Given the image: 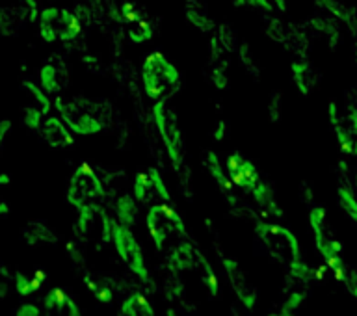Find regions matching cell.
<instances>
[{"label": "cell", "mask_w": 357, "mask_h": 316, "mask_svg": "<svg viewBox=\"0 0 357 316\" xmlns=\"http://www.w3.org/2000/svg\"><path fill=\"white\" fill-rule=\"evenodd\" d=\"M181 73L160 50H153L142 63V86L145 95L153 100H166L178 88Z\"/></svg>", "instance_id": "obj_1"}, {"label": "cell", "mask_w": 357, "mask_h": 316, "mask_svg": "<svg viewBox=\"0 0 357 316\" xmlns=\"http://www.w3.org/2000/svg\"><path fill=\"white\" fill-rule=\"evenodd\" d=\"M255 233L264 250L268 251V255L279 264H283L287 270H292L303 262L300 242L290 229L278 223L259 222L255 225Z\"/></svg>", "instance_id": "obj_2"}, {"label": "cell", "mask_w": 357, "mask_h": 316, "mask_svg": "<svg viewBox=\"0 0 357 316\" xmlns=\"http://www.w3.org/2000/svg\"><path fill=\"white\" fill-rule=\"evenodd\" d=\"M39 38L45 43H69L82 33V24L75 11L60 6H45L38 13Z\"/></svg>", "instance_id": "obj_3"}, {"label": "cell", "mask_w": 357, "mask_h": 316, "mask_svg": "<svg viewBox=\"0 0 357 316\" xmlns=\"http://www.w3.org/2000/svg\"><path fill=\"white\" fill-rule=\"evenodd\" d=\"M112 244L116 248L123 264L132 272L134 278H138L142 283H151V273L147 262H145V253L138 239L134 236L132 229L114 220L112 222Z\"/></svg>", "instance_id": "obj_4"}, {"label": "cell", "mask_w": 357, "mask_h": 316, "mask_svg": "<svg viewBox=\"0 0 357 316\" xmlns=\"http://www.w3.org/2000/svg\"><path fill=\"white\" fill-rule=\"evenodd\" d=\"M145 223H147V233L158 251L164 250L173 236H183V239L186 236L183 218L166 201L149 206Z\"/></svg>", "instance_id": "obj_5"}, {"label": "cell", "mask_w": 357, "mask_h": 316, "mask_svg": "<svg viewBox=\"0 0 357 316\" xmlns=\"http://www.w3.org/2000/svg\"><path fill=\"white\" fill-rule=\"evenodd\" d=\"M67 203L73 209H82L86 205H95L105 197V186L99 179L91 164L82 162L80 166L75 167L71 179L67 183Z\"/></svg>", "instance_id": "obj_6"}, {"label": "cell", "mask_w": 357, "mask_h": 316, "mask_svg": "<svg viewBox=\"0 0 357 316\" xmlns=\"http://www.w3.org/2000/svg\"><path fill=\"white\" fill-rule=\"evenodd\" d=\"M151 116H153L156 130H158L162 142H164V147H166L169 160H172L173 166L178 167L183 164L184 142L175 112L167 106L166 100H156L153 110H151Z\"/></svg>", "instance_id": "obj_7"}, {"label": "cell", "mask_w": 357, "mask_h": 316, "mask_svg": "<svg viewBox=\"0 0 357 316\" xmlns=\"http://www.w3.org/2000/svg\"><path fill=\"white\" fill-rule=\"evenodd\" d=\"M309 225H311L312 236H314V246H317L318 255L322 257L326 266L333 270L342 262V244L337 236L331 233L328 222V212L324 206H311L309 211Z\"/></svg>", "instance_id": "obj_8"}, {"label": "cell", "mask_w": 357, "mask_h": 316, "mask_svg": "<svg viewBox=\"0 0 357 316\" xmlns=\"http://www.w3.org/2000/svg\"><path fill=\"white\" fill-rule=\"evenodd\" d=\"M222 162L229 181L233 183L234 188L242 190L245 195H250L251 190L255 188V184L261 181V175H259L255 164L240 153L227 155Z\"/></svg>", "instance_id": "obj_9"}, {"label": "cell", "mask_w": 357, "mask_h": 316, "mask_svg": "<svg viewBox=\"0 0 357 316\" xmlns=\"http://www.w3.org/2000/svg\"><path fill=\"white\" fill-rule=\"evenodd\" d=\"M222 266L225 276H227L229 285L234 290V294H236L238 301L242 303V307H245L248 311L255 309L259 294H257L255 287L250 283V279L244 273V270L240 268L238 261H234L231 257H222Z\"/></svg>", "instance_id": "obj_10"}, {"label": "cell", "mask_w": 357, "mask_h": 316, "mask_svg": "<svg viewBox=\"0 0 357 316\" xmlns=\"http://www.w3.org/2000/svg\"><path fill=\"white\" fill-rule=\"evenodd\" d=\"M58 112H60V117L66 121V125L69 127L73 134H78V136H93V134H99L102 128H105V123L100 121L99 117L89 114L88 110H80L78 106L71 105V103H60L58 100Z\"/></svg>", "instance_id": "obj_11"}, {"label": "cell", "mask_w": 357, "mask_h": 316, "mask_svg": "<svg viewBox=\"0 0 357 316\" xmlns=\"http://www.w3.org/2000/svg\"><path fill=\"white\" fill-rule=\"evenodd\" d=\"M39 136L45 144L54 147V149H66V147L75 145V136L61 117H45L41 127H39Z\"/></svg>", "instance_id": "obj_12"}, {"label": "cell", "mask_w": 357, "mask_h": 316, "mask_svg": "<svg viewBox=\"0 0 357 316\" xmlns=\"http://www.w3.org/2000/svg\"><path fill=\"white\" fill-rule=\"evenodd\" d=\"M22 239L28 246L38 248L43 244H58V234L50 229V225L43 220H32L26 223V227L22 229Z\"/></svg>", "instance_id": "obj_13"}, {"label": "cell", "mask_w": 357, "mask_h": 316, "mask_svg": "<svg viewBox=\"0 0 357 316\" xmlns=\"http://www.w3.org/2000/svg\"><path fill=\"white\" fill-rule=\"evenodd\" d=\"M45 303H47V309L56 316H82L77 300H73L63 289L50 290L45 298Z\"/></svg>", "instance_id": "obj_14"}, {"label": "cell", "mask_w": 357, "mask_h": 316, "mask_svg": "<svg viewBox=\"0 0 357 316\" xmlns=\"http://www.w3.org/2000/svg\"><path fill=\"white\" fill-rule=\"evenodd\" d=\"M155 173L156 167H149V170L136 173L132 181V195L138 203H149V200L158 197L155 188Z\"/></svg>", "instance_id": "obj_15"}, {"label": "cell", "mask_w": 357, "mask_h": 316, "mask_svg": "<svg viewBox=\"0 0 357 316\" xmlns=\"http://www.w3.org/2000/svg\"><path fill=\"white\" fill-rule=\"evenodd\" d=\"M205 166H206V172L211 173V177L214 179L218 186H220V190H222L223 194L227 195L229 200H233L234 186H233V183L229 181L227 173H225V167H223L222 158H220L216 153H212V151H206V153H205Z\"/></svg>", "instance_id": "obj_16"}, {"label": "cell", "mask_w": 357, "mask_h": 316, "mask_svg": "<svg viewBox=\"0 0 357 316\" xmlns=\"http://www.w3.org/2000/svg\"><path fill=\"white\" fill-rule=\"evenodd\" d=\"M26 19H30V13L22 6L21 8H0V33L17 36Z\"/></svg>", "instance_id": "obj_17"}, {"label": "cell", "mask_w": 357, "mask_h": 316, "mask_svg": "<svg viewBox=\"0 0 357 316\" xmlns=\"http://www.w3.org/2000/svg\"><path fill=\"white\" fill-rule=\"evenodd\" d=\"M201 253L195 250L194 246L183 240V242H178L172 251V262L173 268H177V270H195L197 264H199Z\"/></svg>", "instance_id": "obj_18"}, {"label": "cell", "mask_w": 357, "mask_h": 316, "mask_svg": "<svg viewBox=\"0 0 357 316\" xmlns=\"http://www.w3.org/2000/svg\"><path fill=\"white\" fill-rule=\"evenodd\" d=\"M253 195V200L259 206H261L262 211L266 212V214H273V216H283V212L279 209L278 201L273 197V192L270 188V184L264 183V181H259L255 184V188L251 190V194Z\"/></svg>", "instance_id": "obj_19"}, {"label": "cell", "mask_w": 357, "mask_h": 316, "mask_svg": "<svg viewBox=\"0 0 357 316\" xmlns=\"http://www.w3.org/2000/svg\"><path fill=\"white\" fill-rule=\"evenodd\" d=\"M138 201L134 200V195L123 194L116 201V218L117 222L123 225L132 227L134 223L138 222Z\"/></svg>", "instance_id": "obj_20"}, {"label": "cell", "mask_w": 357, "mask_h": 316, "mask_svg": "<svg viewBox=\"0 0 357 316\" xmlns=\"http://www.w3.org/2000/svg\"><path fill=\"white\" fill-rule=\"evenodd\" d=\"M186 19L194 28H197L199 32L208 33L214 30V21L211 19V15L206 13L205 8L199 6V2H190L188 8H186Z\"/></svg>", "instance_id": "obj_21"}, {"label": "cell", "mask_w": 357, "mask_h": 316, "mask_svg": "<svg viewBox=\"0 0 357 316\" xmlns=\"http://www.w3.org/2000/svg\"><path fill=\"white\" fill-rule=\"evenodd\" d=\"M84 285L86 289L91 292V294L100 301V303H110L112 296H114V290L110 289V285L105 278L100 276H95V273H84Z\"/></svg>", "instance_id": "obj_22"}, {"label": "cell", "mask_w": 357, "mask_h": 316, "mask_svg": "<svg viewBox=\"0 0 357 316\" xmlns=\"http://www.w3.org/2000/svg\"><path fill=\"white\" fill-rule=\"evenodd\" d=\"M22 89H24L28 97L32 99V105L38 106L45 116H49L50 108H52V100H50L49 93H47L39 84L32 82V80H28V78L26 80H22Z\"/></svg>", "instance_id": "obj_23"}, {"label": "cell", "mask_w": 357, "mask_h": 316, "mask_svg": "<svg viewBox=\"0 0 357 316\" xmlns=\"http://www.w3.org/2000/svg\"><path fill=\"white\" fill-rule=\"evenodd\" d=\"M331 272L335 273V278L339 279L340 283H342V287L346 289V292L354 298V300H357V270L356 268L348 266V264H344V262H340L339 266H335Z\"/></svg>", "instance_id": "obj_24"}, {"label": "cell", "mask_w": 357, "mask_h": 316, "mask_svg": "<svg viewBox=\"0 0 357 316\" xmlns=\"http://www.w3.org/2000/svg\"><path fill=\"white\" fill-rule=\"evenodd\" d=\"M39 86L47 91V93H56L60 89V77H58V67L54 63H43L39 67L38 73Z\"/></svg>", "instance_id": "obj_25"}, {"label": "cell", "mask_w": 357, "mask_h": 316, "mask_svg": "<svg viewBox=\"0 0 357 316\" xmlns=\"http://www.w3.org/2000/svg\"><path fill=\"white\" fill-rule=\"evenodd\" d=\"M311 66H309V61L307 60H296L292 63V77H294V82L298 86L301 93L307 95L309 93V89L312 86V77H311Z\"/></svg>", "instance_id": "obj_26"}, {"label": "cell", "mask_w": 357, "mask_h": 316, "mask_svg": "<svg viewBox=\"0 0 357 316\" xmlns=\"http://www.w3.org/2000/svg\"><path fill=\"white\" fill-rule=\"evenodd\" d=\"M337 201H339V206L342 209L346 216L350 218V222L357 227V197L356 194L351 192L350 188L346 186H339L337 190Z\"/></svg>", "instance_id": "obj_27"}, {"label": "cell", "mask_w": 357, "mask_h": 316, "mask_svg": "<svg viewBox=\"0 0 357 316\" xmlns=\"http://www.w3.org/2000/svg\"><path fill=\"white\" fill-rule=\"evenodd\" d=\"M127 33L132 43H145V41H149L153 38V27H151V22L145 17H142L136 22H130Z\"/></svg>", "instance_id": "obj_28"}, {"label": "cell", "mask_w": 357, "mask_h": 316, "mask_svg": "<svg viewBox=\"0 0 357 316\" xmlns=\"http://www.w3.org/2000/svg\"><path fill=\"white\" fill-rule=\"evenodd\" d=\"M43 119H45V114L39 110L38 106L28 105L22 108L21 121H22V125H24L26 128H30V130H39V127H41Z\"/></svg>", "instance_id": "obj_29"}, {"label": "cell", "mask_w": 357, "mask_h": 316, "mask_svg": "<svg viewBox=\"0 0 357 316\" xmlns=\"http://www.w3.org/2000/svg\"><path fill=\"white\" fill-rule=\"evenodd\" d=\"M13 285H15V292L19 296H30L33 292V283L30 276H26L24 272H15L13 273Z\"/></svg>", "instance_id": "obj_30"}, {"label": "cell", "mask_w": 357, "mask_h": 316, "mask_svg": "<svg viewBox=\"0 0 357 316\" xmlns=\"http://www.w3.org/2000/svg\"><path fill=\"white\" fill-rule=\"evenodd\" d=\"M234 6L238 8H251V10H262V11H272V4L270 0H231Z\"/></svg>", "instance_id": "obj_31"}, {"label": "cell", "mask_w": 357, "mask_h": 316, "mask_svg": "<svg viewBox=\"0 0 357 316\" xmlns=\"http://www.w3.org/2000/svg\"><path fill=\"white\" fill-rule=\"evenodd\" d=\"M211 75H212V77H211L212 84H214V86H216L218 89H225V88H227V86H229V77H227V71L223 69V66L214 67Z\"/></svg>", "instance_id": "obj_32"}, {"label": "cell", "mask_w": 357, "mask_h": 316, "mask_svg": "<svg viewBox=\"0 0 357 316\" xmlns=\"http://www.w3.org/2000/svg\"><path fill=\"white\" fill-rule=\"evenodd\" d=\"M13 316H43L41 309L33 303H22L21 307H17V311Z\"/></svg>", "instance_id": "obj_33"}, {"label": "cell", "mask_w": 357, "mask_h": 316, "mask_svg": "<svg viewBox=\"0 0 357 316\" xmlns=\"http://www.w3.org/2000/svg\"><path fill=\"white\" fill-rule=\"evenodd\" d=\"M11 128H13V123L10 119H0V155H2V149H4V144L10 136Z\"/></svg>", "instance_id": "obj_34"}, {"label": "cell", "mask_w": 357, "mask_h": 316, "mask_svg": "<svg viewBox=\"0 0 357 316\" xmlns=\"http://www.w3.org/2000/svg\"><path fill=\"white\" fill-rule=\"evenodd\" d=\"M17 2H19L24 10H28V13H30V21H38V13H39L38 0H17Z\"/></svg>", "instance_id": "obj_35"}, {"label": "cell", "mask_w": 357, "mask_h": 316, "mask_svg": "<svg viewBox=\"0 0 357 316\" xmlns=\"http://www.w3.org/2000/svg\"><path fill=\"white\" fill-rule=\"evenodd\" d=\"M11 214V206L10 203L6 200H0V220H6V218H10Z\"/></svg>", "instance_id": "obj_36"}, {"label": "cell", "mask_w": 357, "mask_h": 316, "mask_svg": "<svg viewBox=\"0 0 357 316\" xmlns=\"http://www.w3.org/2000/svg\"><path fill=\"white\" fill-rule=\"evenodd\" d=\"M11 177L10 173H0V186H10Z\"/></svg>", "instance_id": "obj_37"}, {"label": "cell", "mask_w": 357, "mask_h": 316, "mask_svg": "<svg viewBox=\"0 0 357 316\" xmlns=\"http://www.w3.org/2000/svg\"><path fill=\"white\" fill-rule=\"evenodd\" d=\"M266 316H296V313L287 311V309H283V307H281V309H279V311L270 313V315H266Z\"/></svg>", "instance_id": "obj_38"}, {"label": "cell", "mask_w": 357, "mask_h": 316, "mask_svg": "<svg viewBox=\"0 0 357 316\" xmlns=\"http://www.w3.org/2000/svg\"><path fill=\"white\" fill-rule=\"evenodd\" d=\"M270 2H275V6H278L279 10H284V8H287V0H270Z\"/></svg>", "instance_id": "obj_39"}, {"label": "cell", "mask_w": 357, "mask_h": 316, "mask_svg": "<svg viewBox=\"0 0 357 316\" xmlns=\"http://www.w3.org/2000/svg\"><path fill=\"white\" fill-rule=\"evenodd\" d=\"M166 316H178V313L175 311V309H167V311H166Z\"/></svg>", "instance_id": "obj_40"}, {"label": "cell", "mask_w": 357, "mask_h": 316, "mask_svg": "<svg viewBox=\"0 0 357 316\" xmlns=\"http://www.w3.org/2000/svg\"><path fill=\"white\" fill-rule=\"evenodd\" d=\"M194 2H208V0H194Z\"/></svg>", "instance_id": "obj_41"}, {"label": "cell", "mask_w": 357, "mask_h": 316, "mask_svg": "<svg viewBox=\"0 0 357 316\" xmlns=\"http://www.w3.org/2000/svg\"><path fill=\"white\" fill-rule=\"evenodd\" d=\"M119 316H121V315H119Z\"/></svg>", "instance_id": "obj_42"}]
</instances>
